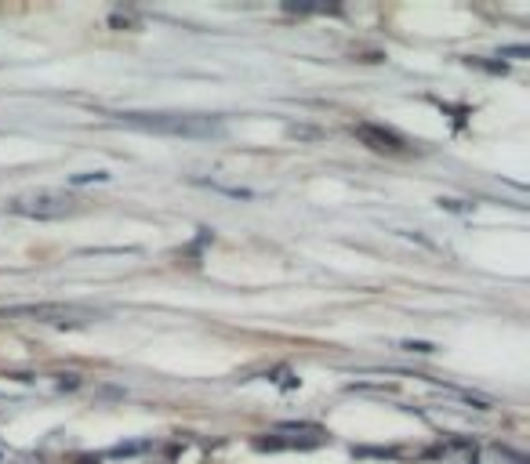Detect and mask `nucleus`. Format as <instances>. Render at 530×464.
Returning a JSON list of instances; mask_svg holds the SVG:
<instances>
[{"mask_svg": "<svg viewBox=\"0 0 530 464\" xmlns=\"http://www.w3.org/2000/svg\"><path fill=\"white\" fill-rule=\"evenodd\" d=\"M120 124L138 127L149 135H171V138H218L222 120L204 113H120Z\"/></svg>", "mask_w": 530, "mask_h": 464, "instance_id": "obj_1", "label": "nucleus"}, {"mask_svg": "<svg viewBox=\"0 0 530 464\" xmlns=\"http://www.w3.org/2000/svg\"><path fill=\"white\" fill-rule=\"evenodd\" d=\"M11 211L22 214V218H36V222H55V218H66L77 211L66 192H51V189H41V192H30V196H19L11 203Z\"/></svg>", "mask_w": 530, "mask_h": 464, "instance_id": "obj_2", "label": "nucleus"}, {"mask_svg": "<svg viewBox=\"0 0 530 464\" xmlns=\"http://www.w3.org/2000/svg\"><path fill=\"white\" fill-rule=\"evenodd\" d=\"M352 135L360 141H367L378 152H400L403 149V138L396 131H389V127H378V124H360V127H352Z\"/></svg>", "mask_w": 530, "mask_h": 464, "instance_id": "obj_3", "label": "nucleus"}, {"mask_svg": "<svg viewBox=\"0 0 530 464\" xmlns=\"http://www.w3.org/2000/svg\"><path fill=\"white\" fill-rule=\"evenodd\" d=\"M19 316H36L41 323H80V312L69 305H33V308H15Z\"/></svg>", "mask_w": 530, "mask_h": 464, "instance_id": "obj_4", "label": "nucleus"}, {"mask_svg": "<svg viewBox=\"0 0 530 464\" xmlns=\"http://www.w3.org/2000/svg\"><path fill=\"white\" fill-rule=\"evenodd\" d=\"M403 348H411V352H433V345H425V341H407Z\"/></svg>", "mask_w": 530, "mask_h": 464, "instance_id": "obj_5", "label": "nucleus"}]
</instances>
